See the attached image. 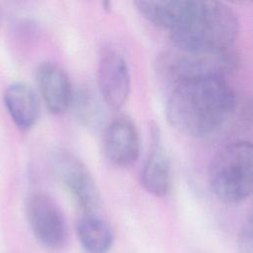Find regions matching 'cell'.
Segmentation results:
<instances>
[{
    "label": "cell",
    "mask_w": 253,
    "mask_h": 253,
    "mask_svg": "<svg viewBox=\"0 0 253 253\" xmlns=\"http://www.w3.org/2000/svg\"><path fill=\"white\" fill-rule=\"evenodd\" d=\"M76 235L87 253H109L114 245L110 224L96 213H83L76 221Z\"/></svg>",
    "instance_id": "obj_12"
},
{
    "label": "cell",
    "mask_w": 253,
    "mask_h": 253,
    "mask_svg": "<svg viewBox=\"0 0 253 253\" xmlns=\"http://www.w3.org/2000/svg\"><path fill=\"white\" fill-rule=\"evenodd\" d=\"M151 148L140 173L142 187L155 197H165L171 189V163L158 130L152 132Z\"/></svg>",
    "instance_id": "obj_10"
},
{
    "label": "cell",
    "mask_w": 253,
    "mask_h": 253,
    "mask_svg": "<svg viewBox=\"0 0 253 253\" xmlns=\"http://www.w3.org/2000/svg\"><path fill=\"white\" fill-rule=\"evenodd\" d=\"M238 31L237 15L226 4L186 0L170 38L175 48L183 50H226L235 42Z\"/></svg>",
    "instance_id": "obj_2"
},
{
    "label": "cell",
    "mask_w": 253,
    "mask_h": 253,
    "mask_svg": "<svg viewBox=\"0 0 253 253\" xmlns=\"http://www.w3.org/2000/svg\"><path fill=\"white\" fill-rule=\"evenodd\" d=\"M4 106L15 124L22 129L32 128L40 116V101L34 89L24 82H14L3 93Z\"/></svg>",
    "instance_id": "obj_11"
},
{
    "label": "cell",
    "mask_w": 253,
    "mask_h": 253,
    "mask_svg": "<svg viewBox=\"0 0 253 253\" xmlns=\"http://www.w3.org/2000/svg\"><path fill=\"white\" fill-rule=\"evenodd\" d=\"M75 112L77 118L90 125L99 118V106L96 98L89 90H82L75 98Z\"/></svg>",
    "instance_id": "obj_14"
},
{
    "label": "cell",
    "mask_w": 253,
    "mask_h": 253,
    "mask_svg": "<svg viewBox=\"0 0 253 253\" xmlns=\"http://www.w3.org/2000/svg\"><path fill=\"white\" fill-rule=\"evenodd\" d=\"M214 196L226 205L245 201L252 192L253 151L248 141H236L224 146L213 157L209 172Z\"/></svg>",
    "instance_id": "obj_3"
},
{
    "label": "cell",
    "mask_w": 253,
    "mask_h": 253,
    "mask_svg": "<svg viewBox=\"0 0 253 253\" xmlns=\"http://www.w3.org/2000/svg\"><path fill=\"white\" fill-rule=\"evenodd\" d=\"M98 85L105 103L121 109L129 96L130 73L124 56L114 48H105L99 60Z\"/></svg>",
    "instance_id": "obj_7"
},
{
    "label": "cell",
    "mask_w": 253,
    "mask_h": 253,
    "mask_svg": "<svg viewBox=\"0 0 253 253\" xmlns=\"http://www.w3.org/2000/svg\"><path fill=\"white\" fill-rule=\"evenodd\" d=\"M158 64L163 74L180 84L205 78H223L233 70L236 58L230 49L200 51L175 48L163 54Z\"/></svg>",
    "instance_id": "obj_4"
},
{
    "label": "cell",
    "mask_w": 253,
    "mask_h": 253,
    "mask_svg": "<svg viewBox=\"0 0 253 253\" xmlns=\"http://www.w3.org/2000/svg\"><path fill=\"white\" fill-rule=\"evenodd\" d=\"M239 253H252V220L249 216L239 234Z\"/></svg>",
    "instance_id": "obj_15"
},
{
    "label": "cell",
    "mask_w": 253,
    "mask_h": 253,
    "mask_svg": "<svg viewBox=\"0 0 253 253\" xmlns=\"http://www.w3.org/2000/svg\"><path fill=\"white\" fill-rule=\"evenodd\" d=\"M103 148L112 164L130 166L139 155V135L133 121L126 116L115 118L105 130Z\"/></svg>",
    "instance_id": "obj_8"
},
{
    "label": "cell",
    "mask_w": 253,
    "mask_h": 253,
    "mask_svg": "<svg viewBox=\"0 0 253 253\" xmlns=\"http://www.w3.org/2000/svg\"><path fill=\"white\" fill-rule=\"evenodd\" d=\"M49 166L55 180L78 204L83 213H96L100 194L83 161L66 149H55L50 154Z\"/></svg>",
    "instance_id": "obj_5"
},
{
    "label": "cell",
    "mask_w": 253,
    "mask_h": 253,
    "mask_svg": "<svg viewBox=\"0 0 253 253\" xmlns=\"http://www.w3.org/2000/svg\"><path fill=\"white\" fill-rule=\"evenodd\" d=\"M36 82L46 109L54 114H62L71 105L73 95L66 72L56 63L42 62L36 70Z\"/></svg>",
    "instance_id": "obj_9"
},
{
    "label": "cell",
    "mask_w": 253,
    "mask_h": 253,
    "mask_svg": "<svg viewBox=\"0 0 253 253\" xmlns=\"http://www.w3.org/2000/svg\"><path fill=\"white\" fill-rule=\"evenodd\" d=\"M186 0L173 1H135L137 12L150 23L171 31L177 24Z\"/></svg>",
    "instance_id": "obj_13"
},
{
    "label": "cell",
    "mask_w": 253,
    "mask_h": 253,
    "mask_svg": "<svg viewBox=\"0 0 253 253\" xmlns=\"http://www.w3.org/2000/svg\"><path fill=\"white\" fill-rule=\"evenodd\" d=\"M236 100L223 78H205L177 84L166 106L170 125L195 137L209 135L231 116Z\"/></svg>",
    "instance_id": "obj_1"
},
{
    "label": "cell",
    "mask_w": 253,
    "mask_h": 253,
    "mask_svg": "<svg viewBox=\"0 0 253 253\" xmlns=\"http://www.w3.org/2000/svg\"><path fill=\"white\" fill-rule=\"evenodd\" d=\"M26 215L39 243L48 251H61L67 242V226L62 212L51 197L34 192L26 201Z\"/></svg>",
    "instance_id": "obj_6"
}]
</instances>
